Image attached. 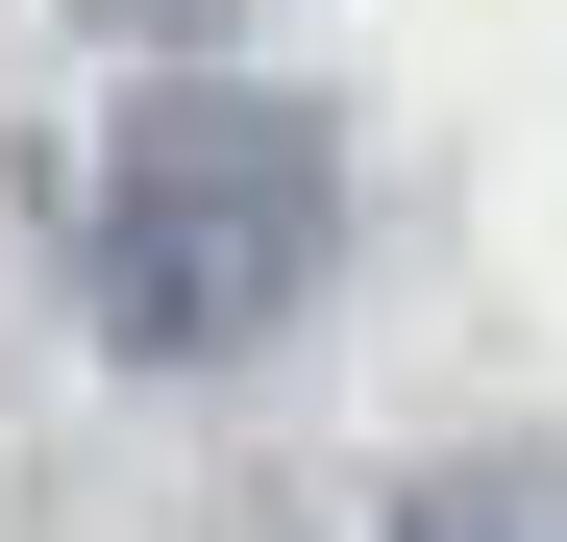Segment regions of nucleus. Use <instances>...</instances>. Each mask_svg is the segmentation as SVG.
I'll return each instance as SVG.
<instances>
[{"instance_id": "f03ea898", "label": "nucleus", "mask_w": 567, "mask_h": 542, "mask_svg": "<svg viewBox=\"0 0 567 542\" xmlns=\"http://www.w3.org/2000/svg\"><path fill=\"white\" fill-rule=\"evenodd\" d=\"M395 542H567V469H444Z\"/></svg>"}, {"instance_id": "7ed1b4c3", "label": "nucleus", "mask_w": 567, "mask_h": 542, "mask_svg": "<svg viewBox=\"0 0 567 542\" xmlns=\"http://www.w3.org/2000/svg\"><path fill=\"white\" fill-rule=\"evenodd\" d=\"M100 25H173V0H100Z\"/></svg>"}, {"instance_id": "f257e3e1", "label": "nucleus", "mask_w": 567, "mask_h": 542, "mask_svg": "<svg viewBox=\"0 0 567 542\" xmlns=\"http://www.w3.org/2000/svg\"><path fill=\"white\" fill-rule=\"evenodd\" d=\"M321 247H346V173L297 100H247V74H173V100H124L100 148V321L173 345V371H223V345H271L321 296Z\"/></svg>"}]
</instances>
